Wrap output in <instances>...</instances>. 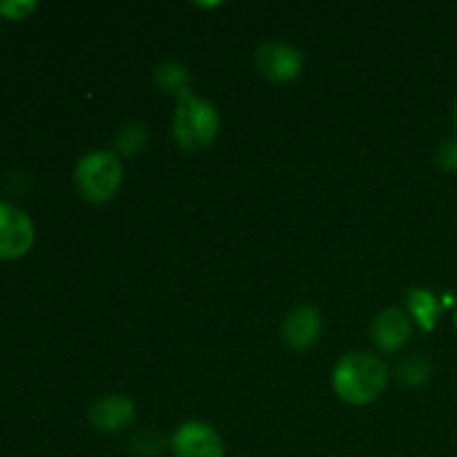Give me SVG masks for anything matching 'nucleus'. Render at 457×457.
<instances>
[{"instance_id": "1", "label": "nucleus", "mask_w": 457, "mask_h": 457, "mask_svg": "<svg viewBox=\"0 0 457 457\" xmlns=\"http://www.w3.org/2000/svg\"><path fill=\"white\" fill-rule=\"evenodd\" d=\"M388 382V370L382 360L370 353H351L333 373V388L337 397L353 406H364L378 400Z\"/></svg>"}, {"instance_id": "2", "label": "nucleus", "mask_w": 457, "mask_h": 457, "mask_svg": "<svg viewBox=\"0 0 457 457\" xmlns=\"http://www.w3.org/2000/svg\"><path fill=\"white\" fill-rule=\"evenodd\" d=\"M219 128H221V119H219V112L212 103L195 96L190 89L179 94V107L174 112L172 132L183 150H205L217 138Z\"/></svg>"}, {"instance_id": "3", "label": "nucleus", "mask_w": 457, "mask_h": 457, "mask_svg": "<svg viewBox=\"0 0 457 457\" xmlns=\"http://www.w3.org/2000/svg\"><path fill=\"white\" fill-rule=\"evenodd\" d=\"M74 183L79 195L89 204H105L119 192L123 183V165L112 152H89L74 170Z\"/></svg>"}, {"instance_id": "4", "label": "nucleus", "mask_w": 457, "mask_h": 457, "mask_svg": "<svg viewBox=\"0 0 457 457\" xmlns=\"http://www.w3.org/2000/svg\"><path fill=\"white\" fill-rule=\"evenodd\" d=\"M31 219L16 205L0 201V259H18L34 245Z\"/></svg>"}, {"instance_id": "5", "label": "nucleus", "mask_w": 457, "mask_h": 457, "mask_svg": "<svg viewBox=\"0 0 457 457\" xmlns=\"http://www.w3.org/2000/svg\"><path fill=\"white\" fill-rule=\"evenodd\" d=\"M172 451L174 457H223L226 446L210 424L186 422L174 433Z\"/></svg>"}, {"instance_id": "6", "label": "nucleus", "mask_w": 457, "mask_h": 457, "mask_svg": "<svg viewBox=\"0 0 457 457\" xmlns=\"http://www.w3.org/2000/svg\"><path fill=\"white\" fill-rule=\"evenodd\" d=\"M254 62L262 76L275 83H288L297 79L303 67V58L297 47L286 43H266L254 54Z\"/></svg>"}, {"instance_id": "7", "label": "nucleus", "mask_w": 457, "mask_h": 457, "mask_svg": "<svg viewBox=\"0 0 457 457\" xmlns=\"http://www.w3.org/2000/svg\"><path fill=\"white\" fill-rule=\"evenodd\" d=\"M137 411L128 397L107 395L101 397L89 411V422L101 433H119L134 422Z\"/></svg>"}, {"instance_id": "8", "label": "nucleus", "mask_w": 457, "mask_h": 457, "mask_svg": "<svg viewBox=\"0 0 457 457\" xmlns=\"http://www.w3.org/2000/svg\"><path fill=\"white\" fill-rule=\"evenodd\" d=\"M373 342L382 348L384 353H395L406 346L411 337V320L404 311L397 308H386L379 312L373 321Z\"/></svg>"}, {"instance_id": "9", "label": "nucleus", "mask_w": 457, "mask_h": 457, "mask_svg": "<svg viewBox=\"0 0 457 457\" xmlns=\"http://www.w3.org/2000/svg\"><path fill=\"white\" fill-rule=\"evenodd\" d=\"M281 335H284V342L288 344L290 348H297V351L311 348L312 344L317 342V337L321 335L320 311L312 306L295 308V311L286 317Z\"/></svg>"}, {"instance_id": "10", "label": "nucleus", "mask_w": 457, "mask_h": 457, "mask_svg": "<svg viewBox=\"0 0 457 457\" xmlns=\"http://www.w3.org/2000/svg\"><path fill=\"white\" fill-rule=\"evenodd\" d=\"M409 311L413 320L418 321L420 328L431 333L437 324V315H440V302L433 293L424 288H411L409 290Z\"/></svg>"}, {"instance_id": "11", "label": "nucleus", "mask_w": 457, "mask_h": 457, "mask_svg": "<svg viewBox=\"0 0 457 457\" xmlns=\"http://www.w3.org/2000/svg\"><path fill=\"white\" fill-rule=\"evenodd\" d=\"M154 79L165 92H172V94H183L187 92V83H190V76H187L186 67L179 65V62H163V65L156 67L154 71Z\"/></svg>"}, {"instance_id": "12", "label": "nucleus", "mask_w": 457, "mask_h": 457, "mask_svg": "<svg viewBox=\"0 0 457 457\" xmlns=\"http://www.w3.org/2000/svg\"><path fill=\"white\" fill-rule=\"evenodd\" d=\"M428 375H431V364L418 355L411 357V360H404L400 364V369H397V378L406 386H422L428 379Z\"/></svg>"}, {"instance_id": "13", "label": "nucleus", "mask_w": 457, "mask_h": 457, "mask_svg": "<svg viewBox=\"0 0 457 457\" xmlns=\"http://www.w3.org/2000/svg\"><path fill=\"white\" fill-rule=\"evenodd\" d=\"M145 143H147V132L145 128H143V123L125 125V128L119 132V137H116V147H119V152H123V154L128 156L141 152L143 147H145Z\"/></svg>"}, {"instance_id": "14", "label": "nucleus", "mask_w": 457, "mask_h": 457, "mask_svg": "<svg viewBox=\"0 0 457 457\" xmlns=\"http://www.w3.org/2000/svg\"><path fill=\"white\" fill-rule=\"evenodd\" d=\"M38 4L34 0H0V16L9 21H22L29 16Z\"/></svg>"}, {"instance_id": "15", "label": "nucleus", "mask_w": 457, "mask_h": 457, "mask_svg": "<svg viewBox=\"0 0 457 457\" xmlns=\"http://www.w3.org/2000/svg\"><path fill=\"white\" fill-rule=\"evenodd\" d=\"M437 165L446 172H455L457 170V141H445L437 147Z\"/></svg>"}, {"instance_id": "16", "label": "nucleus", "mask_w": 457, "mask_h": 457, "mask_svg": "<svg viewBox=\"0 0 457 457\" xmlns=\"http://www.w3.org/2000/svg\"><path fill=\"white\" fill-rule=\"evenodd\" d=\"M453 123H455V129H457V101H455V107H453Z\"/></svg>"}, {"instance_id": "17", "label": "nucleus", "mask_w": 457, "mask_h": 457, "mask_svg": "<svg viewBox=\"0 0 457 457\" xmlns=\"http://www.w3.org/2000/svg\"><path fill=\"white\" fill-rule=\"evenodd\" d=\"M455 326H457V312H455Z\"/></svg>"}]
</instances>
